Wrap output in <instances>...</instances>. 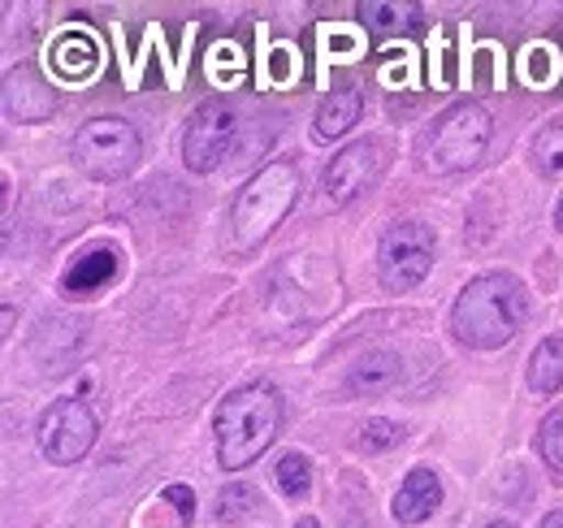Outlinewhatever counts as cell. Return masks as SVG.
I'll list each match as a JSON object with an SVG mask.
<instances>
[{
  "instance_id": "8fae6325",
  "label": "cell",
  "mask_w": 563,
  "mask_h": 528,
  "mask_svg": "<svg viewBox=\"0 0 563 528\" xmlns=\"http://www.w3.org/2000/svg\"><path fill=\"white\" fill-rule=\"evenodd\" d=\"M438 503H442V481H438V472L412 468V472L404 476V485H399L390 512H395L399 525H421V520H429V516L438 512Z\"/></svg>"
},
{
  "instance_id": "30bf717a",
  "label": "cell",
  "mask_w": 563,
  "mask_h": 528,
  "mask_svg": "<svg viewBox=\"0 0 563 528\" xmlns=\"http://www.w3.org/2000/svg\"><path fill=\"white\" fill-rule=\"evenodd\" d=\"M4 113L13 122H48L57 113V87H48L31 66L9 69V78H4Z\"/></svg>"
},
{
  "instance_id": "7402d4cb",
  "label": "cell",
  "mask_w": 563,
  "mask_h": 528,
  "mask_svg": "<svg viewBox=\"0 0 563 528\" xmlns=\"http://www.w3.org/2000/svg\"><path fill=\"white\" fill-rule=\"evenodd\" d=\"M538 447H542V460L547 468L563 476V411L555 416H547V425H542V438H538Z\"/></svg>"
},
{
  "instance_id": "ba28073f",
  "label": "cell",
  "mask_w": 563,
  "mask_h": 528,
  "mask_svg": "<svg viewBox=\"0 0 563 528\" xmlns=\"http://www.w3.org/2000/svg\"><path fill=\"white\" fill-rule=\"evenodd\" d=\"M382 169H386L382 143H377V139H360V143L343 147V152L325 165V174H321V199H325L330 208H343V204H352L360 191H368V187L382 178Z\"/></svg>"
},
{
  "instance_id": "603a6c76",
  "label": "cell",
  "mask_w": 563,
  "mask_h": 528,
  "mask_svg": "<svg viewBox=\"0 0 563 528\" xmlns=\"http://www.w3.org/2000/svg\"><path fill=\"white\" fill-rule=\"evenodd\" d=\"M161 498H165V503H174L183 520H191V516H196V494H191L187 485H169V490H165Z\"/></svg>"
},
{
  "instance_id": "4fadbf2b",
  "label": "cell",
  "mask_w": 563,
  "mask_h": 528,
  "mask_svg": "<svg viewBox=\"0 0 563 528\" xmlns=\"http://www.w3.org/2000/svg\"><path fill=\"white\" fill-rule=\"evenodd\" d=\"M399 373H404V364L395 351H368L347 377V395H382L399 382Z\"/></svg>"
},
{
  "instance_id": "d4e9b609",
  "label": "cell",
  "mask_w": 563,
  "mask_h": 528,
  "mask_svg": "<svg viewBox=\"0 0 563 528\" xmlns=\"http://www.w3.org/2000/svg\"><path fill=\"white\" fill-rule=\"evenodd\" d=\"M295 528H321V525H317L312 516H303V520H299V525H295Z\"/></svg>"
},
{
  "instance_id": "cb8c5ba5",
  "label": "cell",
  "mask_w": 563,
  "mask_h": 528,
  "mask_svg": "<svg viewBox=\"0 0 563 528\" xmlns=\"http://www.w3.org/2000/svg\"><path fill=\"white\" fill-rule=\"evenodd\" d=\"M538 528H563V512H551V516H547Z\"/></svg>"
},
{
  "instance_id": "d6986e66",
  "label": "cell",
  "mask_w": 563,
  "mask_h": 528,
  "mask_svg": "<svg viewBox=\"0 0 563 528\" xmlns=\"http://www.w3.org/2000/svg\"><path fill=\"white\" fill-rule=\"evenodd\" d=\"M399 442H404V425H395V420H368V425H360V438H355V447H360L364 455L390 451V447H399Z\"/></svg>"
},
{
  "instance_id": "44dd1931",
  "label": "cell",
  "mask_w": 563,
  "mask_h": 528,
  "mask_svg": "<svg viewBox=\"0 0 563 528\" xmlns=\"http://www.w3.org/2000/svg\"><path fill=\"white\" fill-rule=\"evenodd\" d=\"M252 512H256V490H252V485L234 481L230 490H221V498H217V516H221V520H243V516H252Z\"/></svg>"
},
{
  "instance_id": "ffe728a7",
  "label": "cell",
  "mask_w": 563,
  "mask_h": 528,
  "mask_svg": "<svg viewBox=\"0 0 563 528\" xmlns=\"http://www.w3.org/2000/svg\"><path fill=\"white\" fill-rule=\"evenodd\" d=\"M53 62L62 66V74H70V78H82V74H91L96 69V44L91 40H66L57 53H53Z\"/></svg>"
},
{
  "instance_id": "5bb4252c",
  "label": "cell",
  "mask_w": 563,
  "mask_h": 528,
  "mask_svg": "<svg viewBox=\"0 0 563 528\" xmlns=\"http://www.w3.org/2000/svg\"><path fill=\"white\" fill-rule=\"evenodd\" d=\"M360 22L373 35H399V31L421 26V4H412V0H364Z\"/></svg>"
},
{
  "instance_id": "2e32d148",
  "label": "cell",
  "mask_w": 563,
  "mask_h": 528,
  "mask_svg": "<svg viewBox=\"0 0 563 528\" xmlns=\"http://www.w3.org/2000/svg\"><path fill=\"white\" fill-rule=\"evenodd\" d=\"M529 386L538 395H560L563 391V338H542L529 355Z\"/></svg>"
},
{
  "instance_id": "9c48e42d",
  "label": "cell",
  "mask_w": 563,
  "mask_h": 528,
  "mask_svg": "<svg viewBox=\"0 0 563 528\" xmlns=\"http://www.w3.org/2000/svg\"><path fill=\"white\" fill-rule=\"evenodd\" d=\"M234 131H239V122H234V109L230 105H221V100L200 105L191 113V122H187V134H183V161H187V169L191 174L217 169L225 161L230 143H234Z\"/></svg>"
},
{
  "instance_id": "7c38bea8",
  "label": "cell",
  "mask_w": 563,
  "mask_h": 528,
  "mask_svg": "<svg viewBox=\"0 0 563 528\" xmlns=\"http://www.w3.org/2000/svg\"><path fill=\"white\" fill-rule=\"evenodd\" d=\"M113 273H118V252L113 248H91L66 268L62 286H66V295H96L100 286L113 282Z\"/></svg>"
},
{
  "instance_id": "8992f818",
  "label": "cell",
  "mask_w": 563,
  "mask_h": 528,
  "mask_svg": "<svg viewBox=\"0 0 563 528\" xmlns=\"http://www.w3.org/2000/svg\"><path fill=\"white\" fill-rule=\"evenodd\" d=\"M433 230L424 221H399L386 230L377 268H382V286L386 290H412L424 273L433 268Z\"/></svg>"
},
{
  "instance_id": "e0dca14e",
  "label": "cell",
  "mask_w": 563,
  "mask_h": 528,
  "mask_svg": "<svg viewBox=\"0 0 563 528\" xmlns=\"http://www.w3.org/2000/svg\"><path fill=\"white\" fill-rule=\"evenodd\" d=\"M274 481L286 498H303L312 490V463L303 455H282L278 468H274Z\"/></svg>"
},
{
  "instance_id": "ac0fdd59",
  "label": "cell",
  "mask_w": 563,
  "mask_h": 528,
  "mask_svg": "<svg viewBox=\"0 0 563 528\" xmlns=\"http://www.w3.org/2000/svg\"><path fill=\"white\" fill-rule=\"evenodd\" d=\"M533 161L547 178H560L563 174V122L547 127V131L533 139Z\"/></svg>"
},
{
  "instance_id": "4316f807",
  "label": "cell",
  "mask_w": 563,
  "mask_h": 528,
  "mask_svg": "<svg viewBox=\"0 0 563 528\" xmlns=\"http://www.w3.org/2000/svg\"><path fill=\"white\" fill-rule=\"evenodd\" d=\"M486 528H511V525H486Z\"/></svg>"
},
{
  "instance_id": "52a82bcc",
  "label": "cell",
  "mask_w": 563,
  "mask_h": 528,
  "mask_svg": "<svg viewBox=\"0 0 563 528\" xmlns=\"http://www.w3.org/2000/svg\"><path fill=\"white\" fill-rule=\"evenodd\" d=\"M100 438L96 411L82 398H57L40 416V451L53 463H78Z\"/></svg>"
},
{
  "instance_id": "484cf974",
  "label": "cell",
  "mask_w": 563,
  "mask_h": 528,
  "mask_svg": "<svg viewBox=\"0 0 563 528\" xmlns=\"http://www.w3.org/2000/svg\"><path fill=\"white\" fill-rule=\"evenodd\" d=\"M555 226L563 230V199H560V208H555Z\"/></svg>"
},
{
  "instance_id": "3957f363",
  "label": "cell",
  "mask_w": 563,
  "mask_h": 528,
  "mask_svg": "<svg viewBox=\"0 0 563 528\" xmlns=\"http://www.w3.org/2000/svg\"><path fill=\"white\" fill-rule=\"evenodd\" d=\"M295 199H299V169L290 161H269L261 174H252L230 204V252L239 256L256 252L282 226Z\"/></svg>"
},
{
  "instance_id": "5b68a950",
  "label": "cell",
  "mask_w": 563,
  "mask_h": 528,
  "mask_svg": "<svg viewBox=\"0 0 563 528\" xmlns=\"http://www.w3.org/2000/svg\"><path fill=\"white\" fill-rule=\"evenodd\" d=\"M486 143H490V113L473 100H460L429 131L424 156L433 174H464L486 156Z\"/></svg>"
},
{
  "instance_id": "7a4b0ae2",
  "label": "cell",
  "mask_w": 563,
  "mask_h": 528,
  "mask_svg": "<svg viewBox=\"0 0 563 528\" xmlns=\"http://www.w3.org/2000/svg\"><path fill=\"white\" fill-rule=\"evenodd\" d=\"M278 425L282 398L265 382L239 386L230 398H221V407H217V460H221V468L234 472V468L261 460L265 447L278 438Z\"/></svg>"
},
{
  "instance_id": "277c9868",
  "label": "cell",
  "mask_w": 563,
  "mask_h": 528,
  "mask_svg": "<svg viewBox=\"0 0 563 528\" xmlns=\"http://www.w3.org/2000/svg\"><path fill=\"white\" fill-rule=\"evenodd\" d=\"M140 131L126 118H91L74 134V165L96 183H122L140 165Z\"/></svg>"
},
{
  "instance_id": "6da1fadb",
  "label": "cell",
  "mask_w": 563,
  "mask_h": 528,
  "mask_svg": "<svg viewBox=\"0 0 563 528\" xmlns=\"http://www.w3.org/2000/svg\"><path fill=\"white\" fill-rule=\"evenodd\" d=\"M525 312H529L525 286L507 273H486L460 290V299L451 308V330L473 351H494L520 333Z\"/></svg>"
},
{
  "instance_id": "9a60e30c",
  "label": "cell",
  "mask_w": 563,
  "mask_h": 528,
  "mask_svg": "<svg viewBox=\"0 0 563 528\" xmlns=\"http://www.w3.org/2000/svg\"><path fill=\"white\" fill-rule=\"evenodd\" d=\"M360 122V91L355 87H334L321 109H317V139H339Z\"/></svg>"
}]
</instances>
